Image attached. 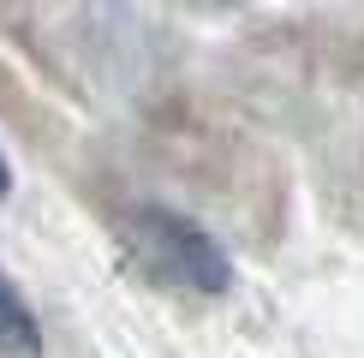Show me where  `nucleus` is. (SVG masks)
<instances>
[{"instance_id":"1","label":"nucleus","mask_w":364,"mask_h":358,"mask_svg":"<svg viewBox=\"0 0 364 358\" xmlns=\"http://www.w3.org/2000/svg\"><path fill=\"white\" fill-rule=\"evenodd\" d=\"M126 251L144 275L168 281L179 293H203L215 298L233 287V257L221 251V239L209 227H197L191 215H179L168 203H138L126 209Z\"/></svg>"},{"instance_id":"2","label":"nucleus","mask_w":364,"mask_h":358,"mask_svg":"<svg viewBox=\"0 0 364 358\" xmlns=\"http://www.w3.org/2000/svg\"><path fill=\"white\" fill-rule=\"evenodd\" d=\"M0 358H42V322L6 268H0Z\"/></svg>"},{"instance_id":"3","label":"nucleus","mask_w":364,"mask_h":358,"mask_svg":"<svg viewBox=\"0 0 364 358\" xmlns=\"http://www.w3.org/2000/svg\"><path fill=\"white\" fill-rule=\"evenodd\" d=\"M12 191V168H6V156H0V197Z\"/></svg>"},{"instance_id":"4","label":"nucleus","mask_w":364,"mask_h":358,"mask_svg":"<svg viewBox=\"0 0 364 358\" xmlns=\"http://www.w3.org/2000/svg\"><path fill=\"white\" fill-rule=\"evenodd\" d=\"M209 6H227V0H209Z\"/></svg>"}]
</instances>
